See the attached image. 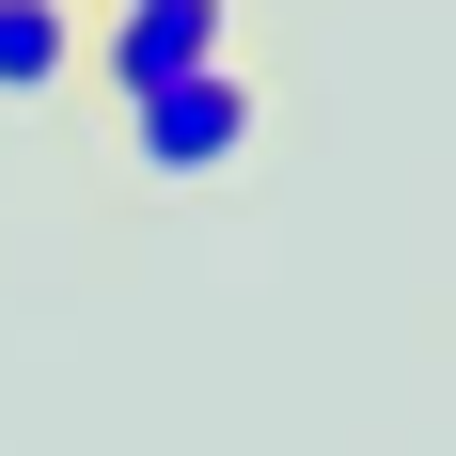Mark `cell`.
<instances>
[{
	"label": "cell",
	"instance_id": "1",
	"mask_svg": "<svg viewBox=\"0 0 456 456\" xmlns=\"http://www.w3.org/2000/svg\"><path fill=\"white\" fill-rule=\"evenodd\" d=\"M110 110H126V158H142L158 189H205V174H236V158H252V126H268L236 63H205V79H158V94H110Z\"/></svg>",
	"mask_w": 456,
	"mask_h": 456
},
{
	"label": "cell",
	"instance_id": "2",
	"mask_svg": "<svg viewBox=\"0 0 456 456\" xmlns=\"http://www.w3.org/2000/svg\"><path fill=\"white\" fill-rule=\"evenodd\" d=\"M205 63H236V0H110V32H94V79L110 94L205 79Z\"/></svg>",
	"mask_w": 456,
	"mask_h": 456
},
{
	"label": "cell",
	"instance_id": "3",
	"mask_svg": "<svg viewBox=\"0 0 456 456\" xmlns=\"http://www.w3.org/2000/svg\"><path fill=\"white\" fill-rule=\"evenodd\" d=\"M79 79V0H0V110H47Z\"/></svg>",
	"mask_w": 456,
	"mask_h": 456
}]
</instances>
